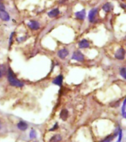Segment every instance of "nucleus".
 <instances>
[{"label":"nucleus","instance_id":"f257e3e1","mask_svg":"<svg viewBox=\"0 0 126 142\" xmlns=\"http://www.w3.org/2000/svg\"><path fill=\"white\" fill-rule=\"evenodd\" d=\"M8 78V81L9 82H10V84L12 86L17 87H22L24 86V84H23L22 82L18 81V80H17V79L16 78L15 76L13 75V73L12 72L11 69H9Z\"/></svg>","mask_w":126,"mask_h":142},{"label":"nucleus","instance_id":"f03ea898","mask_svg":"<svg viewBox=\"0 0 126 142\" xmlns=\"http://www.w3.org/2000/svg\"><path fill=\"white\" fill-rule=\"evenodd\" d=\"M72 59H74V60L79 61H83L84 60V56L81 52L75 51L73 53V56L72 57Z\"/></svg>","mask_w":126,"mask_h":142},{"label":"nucleus","instance_id":"7ed1b4c3","mask_svg":"<svg viewBox=\"0 0 126 142\" xmlns=\"http://www.w3.org/2000/svg\"><path fill=\"white\" fill-rule=\"evenodd\" d=\"M125 50H124L123 48H119L117 51L116 52V53H115V57H116L117 59L122 60V59H123L125 58Z\"/></svg>","mask_w":126,"mask_h":142},{"label":"nucleus","instance_id":"20e7f679","mask_svg":"<svg viewBox=\"0 0 126 142\" xmlns=\"http://www.w3.org/2000/svg\"><path fill=\"white\" fill-rule=\"evenodd\" d=\"M68 54H69V51L66 48H64V49H62V50L58 52V56L59 58H61L62 59H65L66 57L68 56Z\"/></svg>","mask_w":126,"mask_h":142},{"label":"nucleus","instance_id":"39448f33","mask_svg":"<svg viewBox=\"0 0 126 142\" xmlns=\"http://www.w3.org/2000/svg\"><path fill=\"white\" fill-rule=\"evenodd\" d=\"M97 9L94 8L91 10V11L89 12V19L90 22H94V20L95 19L96 16H97Z\"/></svg>","mask_w":126,"mask_h":142},{"label":"nucleus","instance_id":"423d86ee","mask_svg":"<svg viewBox=\"0 0 126 142\" xmlns=\"http://www.w3.org/2000/svg\"><path fill=\"white\" fill-rule=\"evenodd\" d=\"M28 27L32 30H38L39 28V24L35 21H30L28 23Z\"/></svg>","mask_w":126,"mask_h":142},{"label":"nucleus","instance_id":"0eeeda50","mask_svg":"<svg viewBox=\"0 0 126 142\" xmlns=\"http://www.w3.org/2000/svg\"><path fill=\"white\" fill-rule=\"evenodd\" d=\"M0 18L3 21H8L9 19H10V16H9V14L6 11L2 10V11H0Z\"/></svg>","mask_w":126,"mask_h":142},{"label":"nucleus","instance_id":"6e6552de","mask_svg":"<svg viewBox=\"0 0 126 142\" xmlns=\"http://www.w3.org/2000/svg\"><path fill=\"white\" fill-rule=\"evenodd\" d=\"M75 16L79 19L83 20L85 16H86V10H80L79 12H77V13H75Z\"/></svg>","mask_w":126,"mask_h":142},{"label":"nucleus","instance_id":"1a4fd4ad","mask_svg":"<svg viewBox=\"0 0 126 142\" xmlns=\"http://www.w3.org/2000/svg\"><path fill=\"white\" fill-rule=\"evenodd\" d=\"M62 82H63V76L60 75V76H57V77L53 80L52 83L55 84H56V85L61 86V84H62Z\"/></svg>","mask_w":126,"mask_h":142},{"label":"nucleus","instance_id":"9d476101","mask_svg":"<svg viewBox=\"0 0 126 142\" xmlns=\"http://www.w3.org/2000/svg\"><path fill=\"white\" fill-rule=\"evenodd\" d=\"M59 13H60L59 10H58V8H55V9H53V10H52L50 12H49V13H48V16L51 18L55 17V16H57Z\"/></svg>","mask_w":126,"mask_h":142},{"label":"nucleus","instance_id":"9b49d317","mask_svg":"<svg viewBox=\"0 0 126 142\" xmlns=\"http://www.w3.org/2000/svg\"><path fill=\"white\" fill-rule=\"evenodd\" d=\"M18 126V128L20 129V130H22V131H24V130H26L27 129V127H28V126L27 124L25 122H24V121H20V122H18V124H17Z\"/></svg>","mask_w":126,"mask_h":142},{"label":"nucleus","instance_id":"f8f14e48","mask_svg":"<svg viewBox=\"0 0 126 142\" xmlns=\"http://www.w3.org/2000/svg\"><path fill=\"white\" fill-rule=\"evenodd\" d=\"M79 47L80 48H86V47H89V42L86 40V39H83L79 42Z\"/></svg>","mask_w":126,"mask_h":142},{"label":"nucleus","instance_id":"ddd939ff","mask_svg":"<svg viewBox=\"0 0 126 142\" xmlns=\"http://www.w3.org/2000/svg\"><path fill=\"white\" fill-rule=\"evenodd\" d=\"M60 117H61V118L62 120L64 121L66 120V118H67V117H68V111H67L66 110H65V109L63 110L61 112Z\"/></svg>","mask_w":126,"mask_h":142},{"label":"nucleus","instance_id":"4468645a","mask_svg":"<svg viewBox=\"0 0 126 142\" xmlns=\"http://www.w3.org/2000/svg\"><path fill=\"white\" fill-rule=\"evenodd\" d=\"M61 136L60 135H53L51 139L49 140V142H59L61 141Z\"/></svg>","mask_w":126,"mask_h":142},{"label":"nucleus","instance_id":"2eb2a0df","mask_svg":"<svg viewBox=\"0 0 126 142\" xmlns=\"http://www.w3.org/2000/svg\"><path fill=\"white\" fill-rule=\"evenodd\" d=\"M112 8H113L112 4H111V3H109V2L105 3V4L103 6V9L104 10L105 12H109V11H110V10L112 9Z\"/></svg>","mask_w":126,"mask_h":142},{"label":"nucleus","instance_id":"dca6fc26","mask_svg":"<svg viewBox=\"0 0 126 142\" xmlns=\"http://www.w3.org/2000/svg\"><path fill=\"white\" fill-rule=\"evenodd\" d=\"M114 137V135H109V136H107L104 140H103L101 142H111L113 140Z\"/></svg>","mask_w":126,"mask_h":142},{"label":"nucleus","instance_id":"f3484780","mask_svg":"<svg viewBox=\"0 0 126 142\" xmlns=\"http://www.w3.org/2000/svg\"><path fill=\"white\" fill-rule=\"evenodd\" d=\"M120 75L124 78H126V70L125 67H122V69L120 70Z\"/></svg>","mask_w":126,"mask_h":142},{"label":"nucleus","instance_id":"a211bd4d","mask_svg":"<svg viewBox=\"0 0 126 142\" xmlns=\"http://www.w3.org/2000/svg\"><path fill=\"white\" fill-rule=\"evenodd\" d=\"M30 138H35L36 137V132H35L34 129H33V130H31L30 133Z\"/></svg>","mask_w":126,"mask_h":142},{"label":"nucleus","instance_id":"6ab92c4d","mask_svg":"<svg viewBox=\"0 0 126 142\" xmlns=\"http://www.w3.org/2000/svg\"><path fill=\"white\" fill-rule=\"evenodd\" d=\"M122 116L124 118H125V100L124 101L123 106H122Z\"/></svg>","mask_w":126,"mask_h":142},{"label":"nucleus","instance_id":"aec40b11","mask_svg":"<svg viewBox=\"0 0 126 142\" xmlns=\"http://www.w3.org/2000/svg\"><path fill=\"white\" fill-rule=\"evenodd\" d=\"M122 129H119V139H118L117 142H121V141H122Z\"/></svg>","mask_w":126,"mask_h":142},{"label":"nucleus","instance_id":"412c9836","mask_svg":"<svg viewBox=\"0 0 126 142\" xmlns=\"http://www.w3.org/2000/svg\"><path fill=\"white\" fill-rule=\"evenodd\" d=\"M4 9H5V7H4V5L2 2H0V11H2V10H4Z\"/></svg>","mask_w":126,"mask_h":142},{"label":"nucleus","instance_id":"4be33fe9","mask_svg":"<svg viewBox=\"0 0 126 142\" xmlns=\"http://www.w3.org/2000/svg\"><path fill=\"white\" fill-rule=\"evenodd\" d=\"M57 128H58V124H55L54 125V127H53V128H52V129H50V131H53V130H55V129H56Z\"/></svg>","mask_w":126,"mask_h":142},{"label":"nucleus","instance_id":"5701e85b","mask_svg":"<svg viewBox=\"0 0 126 142\" xmlns=\"http://www.w3.org/2000/svg\"><path fill=\"white\" fill-rule=\"evenodd\" d=\"M1 76H2V71L0 70V78H1Z\"/></svg>","mask_w":126,"mask_h":142}]
</instances>
